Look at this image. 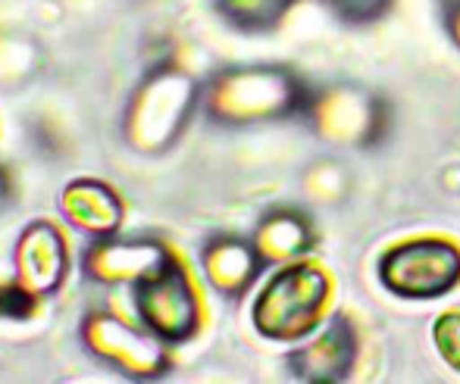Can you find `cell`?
Returning <instances> with one entry per match:
<instances>
[{
  "instance_id": "cell-12",
  "label": "cell",
  "mask_w": 460,
  "mask_h": 384,
  "mask_svg": "<svg viewBox=\"0 0 460 384\" xmlns=\"http://www.w3.org/2000/svg\"><path fill=\"white\" fill-rule=\"evenodd\" d=\"M254 247L270 266H285L304 259L316 244V231L310 216L301 210H273L270 216L261 219L254 231Z\"/></svg>"
},
{
  "instance_id": "cell-15",
  "label": "cell",
  "mask_w": 460,
  "mask_h": 384,
  "mask_svg": "<svg viewBox=\"0 0 460 384\" xmlns=\"http://www.w3.org/2000/svg\"><path fill=\"white\" fill-rule=\"evenodd\" d=\"M432 341L442 360L460 372V312H442L432 325Z\"/></svg>"
},
{
  "instance_id": "cell-7",
  "label": "cell",
  "mask_w": 460,
  "mask_h": 384,
  "mask_svg": "<svg viewBox=\"0 0 460 384\" xmlns=\"http://www.w3.org/2000/svg\"><path fill=\"white\" fill-rule=\"evenodd\" d=\"M88 344L94 347L97 356L116 369L138 375V379H151L166 369L164 344L151 328H135L128 322H119L116 316H97L88 322Z\"/></svg>"
},
{
  "instance_id": "cell-5",
  "label": "cell",
  "mask_w": 460,
  "mask_h": 384,
  "mask_svg": "<svg viewBox=\"0 0 460 384\" xmlns=\"http://www.w3.org/2000/svg\"><path fill=\"white\" fill-rule=\"evenodd\" d=\"M198 103V84L185 73H157L138 94L132 128H138L141 147H164L185 128Z\"/></svg>"
},
{
  "instance_id": "cell-10",
  "label": "cell",
  "mask_w": 460,
  "mask_h": 384,
  "mask_svg": "<svg viewBox=\"0 0 460 384\" xmlns=\"http://www.w3.org/2000/svg\"><path fill=\"white\" fill-rule=\"evenodd\" d=\"M200 266H204V275L213 288L223 297H238L248 294L251 284L261 278L263 272V257L257 253L254 240L242 238H217L204 247L200 253Z\"/></svg>"
},
{
  "instance_id": "cell-16",
  "label": "cell",
  "mask_w": 460,
  "mask_h": 384,
  "mask_svg": "<svg viewBox=\"0 0 460 384\" xmlns=\"http://www.w3.org/2000/svg\"><path fill=\"white\" fill-rule=\"evenodd\" d=\"M448 35H451V41H455L457 50H460V0L448 10Z\"/></svg>"
},
{
  "instance_id": "cell-8",
  "label": "cell",
  "mask_w": 460,
  "mask_h": 384,
  "mask_svg": "<svg viewBox=\"0 0 460 384\" xmlns=\"http://www.w3.org/2000/svg\"><path fill=\"white\" fill-rule=\"evenodd\" d=\"M358 362V331L345 316H329L323 328L288 356V372L307 384L345 381Z\"/></svg>"
},
{
  "instance_id": "cell-17",
  "label": "cell",
  "mask_w": 460,
  "mask_h": 384,
  "mask_svg": "<svg viewBox=\"0 0 460 384\" xmlns=\"http://www.w3.org/2000/svg\"><path fill=\"white\" fill-rule=\"evenodd\" d=\"M279 4H282V6H288V4H295V0H279Z\"/></svg>"
},
{
  "instance_id": "cell-11",
  "label": "cell",
  "mask_w": 460,
  "mask_h": 384,
  "mask_svg": "<svg viewBox=\"0 0 460 384\" xmlns=\"http://www.w3.org/2000/svg\"><path fill=\"white\" fill-rule=\"evenodd\" d=\"M170 253L151 240H132V244H101L92 247L85 266L88 275L107 284H141L170 263Z\"/></svg>"
},
{
  "instance_id": "cell-13",
  "label": "cell",
  "mask_w": 460,
  "mask_h": 384,
  "mask_svg": "<svg viewBox=\"0 0 460 384\" xmlns=\"http://www.w3.org/2000/svg\"><path fill=\"white\" fill-rule=\"evenodd\" d=\"M63 213H66V219H73L75 229L92 234H110L122 219L119 200L103 185H94V181H79V185L66 188Z\"/></svg>"
},
{
  "instance_id": "cell-3",
  "label": "cell",
  "mask_w": 460,
  "mask_h": 384,
  "mask_svg": "<svg viewBox=\"0 0 460 384\" xmlns=\"http://www.w3.org/2000/svg\"><path fill=\"white\" fill-rule=\"evenodd\" d=\"M379 282L401 301H438L460 284V247L445 238H413L379 259Z\"/></svg>"
},
{
  "instance_id": "cell-9",
  "label": "cell",
  "mask_w": 460,
  "mask_h": 384,
  "mask_svg": "<svg viewBox=\"0 0 460 384\" xmlns=\"http://www.w3.org/2000/svg\"><path fill=\"white\" fill-rule=\"evenodd\" d=\"M66 275V247L57 229L35 223L19 238L16 247V282L31 294H50Z\"/></svg>"
},
{
  "instance_id": "cell-4",
  "label": "cell",
  "mask_w": 460,
  "mask_h": 384,
  "mask_svg": "<svg viewBox=\"0 0 460 384\" xmlns=\"http://www.w3.org/2000/svg\"><path fill=\"white\" fill-rule=\"evenodd\" d=\"M135 310H138V322L166 344L188 341L200 322L194 284L188 282L185 269L176 259H170L160 272L135 284Z\"/></svg>"
},
{
  "instance_id": "cell-6",
  "label": "cell",
  "mask_w": 460,
  "mask_h": 384,
  "mask_svg": "<svg viewBox=\"0 0 460 384\" xmlns=\"http://www.w3.org/2000/svg\"><path fill=\"white\" fill-rule=\"evenodd\" d=\"M310 116H314L316 132L323 138L351 147L373 144L382 135V122H385L382 103L369 97L367 91L351 88V84H339V88H329L326 94L314 97Z\"/></svg>"
},
{
  "instance_id": "cell-1",
  "label": "cell",
  "mask_w": 460,
  "mask_h": 384,
  "mask_svg": "<svg viewBox=\"0 0 460 384\" xmlns=\"http://www.w3.org/2000/svg\"><path fill=\"white\" fill-rule=\"evenodd\" d=\"M314 94L291 69L282 66H242L217 75L207 91V113L226 126L288 119L310 113Z\"/></svg>"
},
{
  "instance_id": "cell-14",
  "label": "cell",
  "mask_w": 460,
  "mask_h": 384,
  "mask_svg": "<svg viewBox=\"0 0 460 384\" xmlns=\"http://www.w3.org/2000/svg\"><path fill=\"white\" fill-rule=\"evenodd\" d=\"M332 13L348 25H373L392 10L394 0H326Z\"/></svg>"
},
{
  "instance_id": "cell-2",
  "label": "cell",
  "mask_w": 460,
  "mask_h": 384,
  "mask_svg": "<svg viewBox=\"0 0 460 384\" xmlns=\"http://www.w3.org/2000/svg\"><path fill=\"white\" fill-rule=\"evenodd\" d=\"M332 278L307 259L279 266L254 301V325L270 341H301L314 335L329 312Z\"/></svg>"
}]
</instances>
